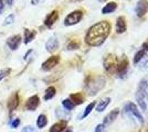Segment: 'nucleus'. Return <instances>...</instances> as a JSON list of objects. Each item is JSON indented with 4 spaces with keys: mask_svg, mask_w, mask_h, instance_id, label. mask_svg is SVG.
<instances>
[{
    "mask_svg": "<svg viewBox=\"0 0 148 132\" xmlns=\"http://www.w3.org/2000/svg\"><path fill=\"white\" fill-rule=\"evenodd\" d=\"M111 23L108 21H101L94 24L87 31L85 35V42L90 46H99L111 33Z\"/></svg>",
    "mask_w": 148,
    "mask_h": 132,
    "instance_id": "f257e3e1",
    "label": "nucleus"
},
{
    "mask_svg": "<svg viewBox=\"0 0 148 132\" xmlns=\"http://www.w3.org/2000/svg\"><path fill=\"white\" fill-rule=\"evenodd\" d=\"M147 81L146 79H143L140 81L138 88H137V91H136V101L138 104V106L140 107L142 110H146L147 109Z\"/></svg>",
    "mask_w": 148,
    "mask_h": 132,
    "instance_id": "f03ea898",
    "label": "nucleus"
},
{
    "mask_svg": "<svg viewBox=\"0 0 148 132\" xmlns=\"http://www.w3.org/2000/svg\"><path fill=\"white\" fill-rule=\"evenodd\" d=\"M124 112L126 114L130 116L132 118H134L135 120H137L139 123L144 122V117H143L142 112L139 111L138 107L136 106L134 102H127L125 106H124Z\"/></svg>",
    "mask_w": 148,
    "mask_h": 132,
    "instance_id": "7ed1b4c3",
    "label": "nucleus"
},
{
    "mask_svg": "<svg viewBox=\"0 0 148 132\" xmlns=\"http://www.w3.org/2000/svg\"><path fill=\"white\" fill-rule=\"evenodd\" d=\"M83 18V12L81 10H75L72 11L71 13H69L66 16V18L64 19V24L65 25H74L77 24Z\"/></svg>",
    "mask_w": 148,
    "mask_h": 132,
    "instance_id": "20e7f679",
    "label": "nucleus"
},
{
    "mask_svg": "<svg viewBox=\"0 0 148 132\" xmlns=\"http://www.w3.org/2000/svg\"><path fill=\"white\" fill-rule=\"evenodd\" d=\"M118 64V57L114 54H110L104 58V66L105 69L110 73H113L114 70H116Z\"/></svg>",
    "mask_w": 148,
    "mask_h": 132,
    "instance_id": "39448f33",
    "label": "nucleus"
},
{
    "mask_svg": "<svg viewBox=\"0 0 148 132\" xmlns=\"http://www.w3.org/2000/svg\"><path fill=\"white\" fill-rule=\"evenodd\" d=\"M128 68H130V62H128V58L124 57L121 62H118L117 67H116L117 77H119V78H124V77H126L127 73H128Z\"/></svg>",
    "mask_w": 148,
    "mask_h": 132,
    "instance_id": "423d86ee",
    "label": "nucleus"
},
{
    "mask_svg": "<svg viewBox=\"0 0 148 132\" xmlns=\"http://www.w3.org/2000/svg\"><path fill=\"white\" fill-rule=\"evenodd\" d=\"M60 62V56L59 55H53L49 57L43 64H42V70L44 72H49L51 69H53Z\"/></svg>",
    "mask_w": 148,
    "mask_h": 132,
    "instance_id": "0eeeda50",
    "label": "nucleus"
},
{
    "mask_svg": "<svg viewBox=\"0 0 148 132\" xmlns=\"http://www.w3.org/2000/svg\"><path fill=\"white\" fill-rule=\"evenodd\" d=\"M136 16L142 18L145 16V13L148 11V1L147 0H139L136 5Z\"/></svg>",
    "mask_w": 148,
    "mask_h": 132,
    "instance_id": "6e6552de",
    "label": "nucleus"
},
{
    "mask_svg": "<svg viewBox=\"0 0 148 132\" xmlns=\"http://www.w3.org/2000/svg\"><path fill=\"white\" fill-rule=\"evenodd\" d=\"M39 105H40V98L39 96L34 95V96H31L30 98H28V100L25 102V108L30 111H34Z\"/></svg>",
    "mask_w": 148,
    "mask_h": 132,
    "instance_id": "1a4fd4ad",
    "label": "nucleus"
},
{
    "mask_svg": "<svg viewBox=\"0 0 148 132\" xmlns=\"http://www.w3.org/2000/svg\"><path fill=\"white\" fill-rule=\"evenodd\" d=\"M45 49L48 52H54L59 49V40L56 37H51V38L48 40V42L45 44Z\"/></svg>",
    "mask_w": 148,
    "mask_h": 132,
    "instance_id": "9d476101",
    "label": "nucleus"
},
{
    "mask_svg": "<svg viewBox=\"0 0 148 132\" xmlns=\"http://www.w3.org/2000/svg\"><path fill=\"white\" fill-rule=\"evenodd\" d=\"M21 43V37L20 35H13L11 38L8 39V41H7V44H8V46H9V49L10 50H17L19 47V45Z\"/></svg>",
    "mask_w": 148,
    "mask_h": 132,
    "instance_id": "9b49d317",
    "label": "nucleus"
},
{
    "mask_svg": "<svg viewBox=\"0 0 148 132\" xmlns=\"http://www.w3.org/2000/svg\"><path fill=\"white\" fill-rule=\"evenodd\" d=\"M58 19H59V12L56 10H54V11H52V12L47 16V18L44 20V24L50 28V26H52L56 23Z\"/></svg>",
    "mask_w": 148,
    "mask_h": 132,
    "instance_id": "f8f14e48",
    "label": "nucleus"
},
{
    "mask_svg": "<svg viewBox=\"0 0 148 132\" xmlns=\"http://www.w3.org/2000/svg\"><path fill=\"white\" fill-rule=\"evenodd\" d=\"M118 113H119V110H118V109H114V110H112L111 112L108 113V114L104 118V123H103V125H104V126H108V125L113 123L115 120L117 119Z\"/></svg>",
    "mask_w": 148,
    "mask_h": 132,
    "instance_id": "ddd939ff",
    "label": "nucleus"
},
{
    "mask_svg": "<svg viewBox=\"0 0 148 132\" xmlns=\"http://www.w3.org/2000/svg\"><path fill=\"white\" fill-rule=\"evenodd\" d=\"M66 127H68V122L65 120H61L50 128V132H62L66 129Z\"/></svg>",
    "mask_w": 148,
    "mask_h": 132,
    "instance_id": "4468645a",
    "label": "nucleus"
},
{
    "mask_svg": "<svg viewBox=\"0 0 148 132\" xmlns=\"http://www.w3.org/2000/svg\"><path fill=\"white\" fill-rule=\"evenodd\" d=\"M19 105V95L18 93H14V94L9 98V101H8V109L10 111H13L16 108L18 107Z\"/></svg>",
    "mask_w": 148,
    "mask_h": 132,
    "instance_id": "2eb2a0df",
    "label": "nucleus"
},
{
    "mask_svg": "<svg viewBox=\"0 0 148 132\" xmlns=\"http://www.w3.org/2000/svg\"><path fill=\"white\" fill-rule=\"evenodd\" d=\"M126 28H127V25H126L125 18L124 17H118L117 21H116V32L122 34V33L126 31Z\"/></svg>",
    "mask_w": 148,
    "mask_h": 132,
    "instance_id": "dca6fc26",
    "label": "nucleus"
},
{
    "mask_svg": "<svg viewBox=\"0 0 148 132\" xmlns=\"http://www.w3.org/2000/svg\"><path fill=\"white\" fill-rule=\"evenodd\" d=\"M116 8H117V5H116V2L112 1V2H110V3L105 5V7L103 8V9H102V13H103V14H107V13L114 12V11L116 10Z\"/></svg>",
    "mask_w": 148,
    "mask_h": 132,
    "instance_id": "f3484780",
    "label": "nucleus"
},
{
    "mask_svg": "<svg viewBox=\"0 0 148 132\" xmlns=\"http://www.w3.org/2000/svg\"><path fill=\"white\" fill-rule=\"evenodd\" d=\"M70 100L72 101L74 105H81L84 101V97L81 93H76V94H72L70 96Z\"/></svg>",
    "mask_w": 148,
    "mask_h": 132,
    "instance_id": "a211bd4d",
    "label": "nucleus"
},
{
    "mask_svg": "<svg viewBox=\"0 0 148 132\" xmlns=\"http://www.w3.org/2000/svg\"><path fill=\"white\" fill-rule=\"evenodd\" d=\"M110 102H111V98H105L102 101H99V104H97V106H96V111L97 112L104 111L105 109H106V107L110 105Z\"/></svg>",
    "mask_w": 148,
    "mask_h": 132,
    "instance_id": "6ab92c4d",
    "label": "nucleus"
},
{
    "mask_svg": "<svg viewBox=\"0 0 148 132\" xmlns=\"http://www.w3.org/2000/svg\"><path fill=\"white\" fill-rule=\"evenodd\" d=\"M56 88L53 87V86H50V87L47 88V90H45V93H44V100H50V99H52L54 96H56Z\"/></svg>",
    "mask_w": 148,
    "mask_h": 132,
    "instance_id": "aec40b11",
    "label": "nucleus"
},
{
    "mask_svg": "<svg viewBox=\"0 0 148 132\" xmlns=\"http://www.w3.org/2000/svg\"><path fill=\"white\" fill-rule=\"evenodd\" d=\"M95 105H96V102L95 101H92L90 105H87V107L85 108V110H84V112L81 114V117H80V119H84V118H86L87 116L90 114V113L92 112V110L94 109V107H95Z\"/></svg>",
    "mask_w": 148,
    "mask_h": 132,
    "instance_id": "412c9836",
    "label": "nucleus"
},
{
    "mask_svg": "<svg viewBox=\"0 0 148 132\" xmlns=\"http://www.w3.org/2000/svg\"><path fill=\"white\" fill-rule=\"evenodd\" d=\"M47 123H48V119H47V117H45L44 114H40L37 119L38 128H39V129H42V128H44V127L47 126Z\"/></svg>",
    "mask_w": 148,
    "mask_h": 132,
    "instance_id": "4be33fe9",
    "label": "nucleus"
},
{
    "mask_svg": "<svg viewBox=\"0 0 148 132\" xmlns=\"http://www.w3.org/2000/svg\"><path fill=\"white\" fill-rule=\"evenodd\" d=\"M146 54H147V52H145L144 50H140L138 51L137 53L135 54V56H134V64H138L140 61H142L144 57H146Z\"/></svg>",
    "mask_w": 148,
    "mask_h": 132,
    "instance_id": "5701e85b",
    "label": "nucleus"
},
{
    "mask_svg": "<svg viewBox=\"0 0 148 132\" xmlns=\"http://www.w3.org/2000/svg\"><path fill=\"white\" fill-rule=\"evenodd\" d=\"M36 37V32L31 31V30H25V43L28 44L30 43L31 41L33 40V38Z\"/></svg>",
    "mask_w": 148,
    "mask_h": 132,
    "instance_id": "b1692460",
    "label": "nucleus"
},
{
    "mask_svg": "<svg viewBox=\"0 0 148 132\" xmlns=\"http://www.w3.org/2000/svg\"><path fill=\"white\" fill-rule=\"evenodd\" d=\"M62 105H63V107L65 108L66 110H69V111H70V110H72V109L74 108V106H75V105H74L73 102L70 100V99H64V100L62 101Z\"/></svg>",
    "mask_w": 148,
    "mask_h": 132,
    "instance_id": "393cba45",
    "label": "nucleus"
},
{
    "mask_svg": "<svg viewBox=\"0 0 148 132\" xmlns=\"http://www.w3.org/2000/svg\"><path fill=\"white\" fill-rule=\"evenodd\" d=\"M80 47V43L77 41H71V43L68 45V50H76Z\"/></svg>",
    "mask_w": 148,
    "mask_h": 132,
    "instance_id": "a878e982",
    "label": "nucleus"
},
{
    "mask_svg": "<svg viewBox=\"0 0 148 132\" xmlns=\"http://www.w3.org/2000/svg\"><path fill=\"white\" fill-rule=\"evenodd\" d=\"M13 20H14V16L13 14H10V16H8L5 20V22H3V25H9L13 23Z\"/></svg>",
    "mask_w": 148,
    "mask_h": 132,
    "instance_id": "bb28decb",
    "label": "nucleus"
},
{
    "mask_svg": "<svg viewBox=\"0 0 148 132\" xmlns=\"http://www.w3.org/2000/svg\"><path fill=\"white\" fill-rule=\"evenodd\" d=\"M94 132H106V129H105V126L103 123H101V125H97L96 128H95V131Z\"/></svg>",
    "mask_w": 148,
    "mask_h": 132,
    "instance_id": "cd10ccee",
    "label": "nucleus"
},
{
    "mask_svg": "<svg viewBox=\"0 0 148 132\" xmlns=\"http://www.w3.org/2000/svg\"><path fill=\"white\" fill-rule=\"evenodd\" d=\"M20 125V119H14L12 122H10V127L12 128V129H16V128H18V126Z\"/></svg>",
    "mask_w": 148,
    "mask_h": 132,
    "instance_id": "c85d7f7f",
    "label": "nucleus"
},
{
    "mask_svg": "<svg viewBox=\"0 0 148 132\" xmlns=\"http://www.w3.org/2000/svg\"><path fill=\"white\" fill-rule=\"evenodd\" d=\"M21 132H36V129L32 126H27L21 130Z\"/></svg>",
    "mask_w": 148,
    "mask_h": 132,
    "instance_id": "c756f323",
    "label": "nucleus"
},
{
    "mask_svg": "<svg viewBox=\"0 0 148 132\" xmlns=\"http://www.w3.org/2000/svg\"><path fill=\"white\" fill-rule=\"evenodd\" d=\"M9 73H10V69H3V70H2V72H1V73H0V81H1V79H2V78H3V77H6L7 76V74H9Z\"/></svg>",
    "mask_w": 148,
    "mask_h": 132,
    "instance_id": "7c9ffc66",
    "label": "nucleus"
},
{
    "mask_svg": "<svg viewBox=\"0 0 148 132\" xmlns=\"http://www.w3.org/2000/svg\"><path fill=\"white\" fill-rule=\"evenodd\" d=\"M142 50H144L145 52H148V39L143 43L142 45Z\"/></svg>",
    "mask_w": 148,
    "mask_h": 132,
    "instance_id": "2f4dec72",
    "label": "nucleus"
},
{
    "mask_svg": "<svg viewBox=\"0 0 148 132\" xmlns=\"http://www.w3.org/2000/svg\"><path fill=\"white\" fill-rule=\"evenodd\" d=\"M3 9H5V5H3V1H2V0H0V14L2 13Z\"/></svg>",
    "mask_w": 148,
    "mask_h": 132,
    "instance_id": "473e14b6",
    "label": "nucleus"
},
{
    "mask_svg": "<svg viewBox=\"0 0 148 132\" xmlns=\"http://www.w3.org/2000/svg\"><path fill=\"white\" fill-rule=\"evenodd\" d=\"M40 0H32V5H37Z\"/></svg>",
    "mask_w": 148,
    "mask_h": 132,
    "instance_id": "72a5a7b5",
    "label": "nucleus"
},
{
    "mask_svg": "<svg viewBox=\"0 0 148 132\" xmlns=\"http://www.w3.org/2000/svg\"><path fill=\"white\" fill-rule=\"evenodd\" d=\"M97 1H99V2H103V1H105V0H97Z\"/></svg>",
    "mask_w": 148,
    "mask_h": 132,
    "instance_id": "f704fd0d",
    "label": "nucleus"
},
{
    "mask_svg": "<svg viewBox=\"0 0 148 132\" xmlns=\"http://www.w3.org/2000/svg\"><path fill=\"white\" fill-rule=\"evenodd\" d=\"M66 132H71V131H70V130H68V131H66Z\"/></svg>",
    "mask_w": 148,
    "mask_h": 132,
    "instance_id": "c9c22d12",
    "label": "nucleus"
}]
</instances>
